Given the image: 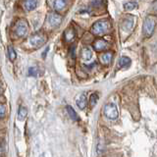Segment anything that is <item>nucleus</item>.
Segmentation results:
<instances>
[{
  "label": "nucleus",
  "mask_w": 157,
  "mask_h": 157,
  "mask_svg": "<svg viewBox=\"0 0 157 157\" xmlns=\"http://www.w3.org/2000/svg\"><path fill=\"white\" fill-rule=\"evenodd\" d=\"M155 26H156L155 19L153 17H151V16L146 17L145 20H144V26H142V33H144V36H150L154 32Z\"/></svg>",
  "instance_id": "f257e3e1"
},
{
  "label": "nucleus",
  "mask_w": 157,
  "mask_h": 157,
  "mask_svg": "<svg viewBox=\"0 0 157 157\" xmlns=\"http://www.w3.org/2000/svg\"><path fill=\"white\" fill-rule=\"evenodd\" d=\"M103 112H104V115L110 120H116L118 118V115H119L117 106L115 104H113V103H108V104H106L104 106Z\"/></svg>",
  "instance_id": "f03ea898"
},
{
  "label": "nucleus",
  "mask_w": 157,
  "mask_h": 157,
  "mask_svg": "<svg viewBox=\"0 0 157 157\" xmlns=\"http://www.w3.org/2000/svg\"><path fill=\"white\" fill-rule=\"evenodd\" d=\"M108 28H109V23L107 21H98L93 25L92 32L96 36H101L108 31Z\"/></svg>",
  "instance_id": "7ed1b4c3"
},
{
  "label": "nucleus",
  "mask_w": 157,
  "mask_h": 157,
  "mask_svg": "<svg viewBox=\"0 0 157 157\" xmlns=\"http://www.w3.org/2000/svg\"><path fill=\"white\" fill-rule=\"evenodd\" d=\"M15 31H16V33L18 34L19 36H26V33L28 32V24H27V22L25 21V20H21V21L17 24Z\"/></svg>",
  "instance_id": "20e7f679"
},
{
  "label": "nucleus",
  "mask_w": 157,
  "mask_h": 157,
  "mask_svg": "<svg viewBox=\"0 0 157 157\" xmlns=\"http://www.w3.org/2000/svg\"><path fill=\"white\" fill-rule=\"evenodd\" d=\"M44 40H45V36H44L43 34H40V33L33 34V36H32L31 38H29V42H31V44L33 46L41 45V44L44 42Z\"/></svg>",
  "instance_id": "39448f33"
},
{
  "label": "nucleus",
  "mask_w": 157,
  "mask_h": 157,
  "mask_svg": "<svg viewBox=\"0 0 157 157\" xmlns=\"http://www.w3.org/2000/svg\"><path fill=\"white\" fill-rule=\"evenodd\" d=\"M61 22H62V17L60 16V15L55 14V13H53V14H50V15H49L48 23L50 24L51 26H53V27H57V26H59V25L61 24Z\"/></svg>",
  "instance_id": "423d86ee"
},
{
  "label": "nucleus",
  "mask_w": 157,
  "mask_h": 157,
  "mask_svg": "<svg viewBox=\"0 0 157 157\" xmlns=\"http://www.w3.org/2000/svg\"><path fill=\"white\" fill-rule=\"evenodd\" d=\"M132 26H134V17L129 16L125 19L124 22H123L122 28L126 29V31H130V29L132 28Z\"/></svg>",
  "instance_id": "0eeeda50"
},
{
  "label": "nucleus",
  "mask_w": 157,
  "mask_h": 157,
  "mask_svg": "<svg viewBox=\"0 0 157 157\" xmlns=\"http://www.w3.org/2000/svg\"><path fill=\"white\" fill-rule=\"evenodd\" d=\"M93 48L97 51L104 50V49L107 48V42L105 40H102V39H98L93 43Z\"/></svg>",
  "instance_id": "6e6552de"
},
{
  "label": "nucleus",
  "mask_w": 157,
  "mask_h": 157,
  "mask_svg": "<svg viewBox=\"0 0 157 157\" xmlns=\"http://www.w3.org/2000/svg\"><path fill=\"white\" fill-rule=\"evenodd\" d=\"M86 104H87V100H86V94H81L80 96L78 97L77 99V105L78 107L80 108V109H85L86 107Z\"/></svg>",
  "instance_id": "1a4fd4ad"
},
{
  "label": "nucleus",
  "mask_w": 157,
  "mask_h": 157,
  "mask_svg": "<svg viewBox=\"0 0 157 157\" xmlns=\"http://www.w3.org/2000/svg\"><path fill=\"white\" fill-rule=\"evenodd\" d=\"M24 5H25V8L29 10V11H31V10L36 8V6L38 5V0H25Z\"/></svg>",
  "instance_id": "9d476101"
},
{
  "label": "nucleus",
  "mask_w": 157,
  "mask_h": 157,
  "mask_svg": "<svg viewBox=\"0 0 157 157\" xmlns=\"http://www.w3.org/2000/svg\"><path fill=\"white\" fill-rule=\"evenodd\" d=\"M82 60L86 62L90 61L92 58V51L88 47H85L82 51Z\"/></svg>",
  "instance_id": "9b49d317"
},
{
  "label": "nucleus",
  "mask_w": 157,
  "mask_h": 157,
  "mask_svg": "<svg viewBox=\"0 0 157 157\" xmlns=\"http://www.w3.org/2000/svg\"><path fill=\"white\" fill-rule=\"evenodd\" d=\"M111 60H112V53L110 52H105L100 56V61L104 65H108L111 62Z\"/></svg>",
  "instance_id": "f8f14e48"
},
{
  "label": "nucleus",
  "mask_w": 157,
  "mask_h": 157,
  "mask_svg": "<svg viewBox=\"0 0 157 157\" xmlns=\"http://www.w3.org/2000/svg\"><path fill=\"white\" fill-rule=\"evenodd\" d=\"M66 5H67L66 0H55L53 6H54V9H55L56 11H60V10H63L66 7Z\"/></svg>",
  "instance_id": "ddd939ff"
},
{
  "label": "nucleus",
  "mask_w": 157,
  "mask_h": 157,
  "mask_svg": "<svg viewBox=\"0 0 157 157\" xmlns=\"http://www.w3.org/2000/svg\"><path fill=\"white\" fill-rule=\"evenodd\" d=\"M66 110H67V112H68V115L70 116V118L72 120H74V121H78V114H77V112L74 110V108L72 107V106H70V105H68L67 107H66Z\"/></svg>",
  "instance_id": "4468645a"
},
{
  "label": "nucleus",
  "mask_w": 157,
  "mask_h": 157,
  "mask_svg": "<svg viewBox=\"0 0 157 157\" xmlns=\"http://www.w3.org/2000/svg\"><path fill=\"white\" fill-rule=\"evenodd\" d=\"M131 59L129 57H127V56H123L120 58V60H119V66L121 68H126V67H129L131 65Z\"/></svg>",
  "instance_id": "2eb2a0df"
},
{
  "label": "nucleus",
  "mask_w": 157,
  "mask_h": 157,
  "mask_svg": "<svg viewBox=\"0 0 157 157\" xmlns=\"http://www.w3.org/2000/svg\"><path fill=\"white\" fill-rule=\"evenodd\" d=\"M27 114H28V111L25 107H20L19 109V112H18V119L20 121H24L26 119L27 117Z\"/></svg>",
  "instance_id": "dca6fc26"
},
{
  "label": "nucleus",
  "mask_w": 157,
  "mask_h": 157,
  "mask_svg": "<svg viewBox=\"0 0 157 157\" xmlns=\"http://www.w3.org/2000/svg\"><path fill=\"white\" fill-rule=\"evenodd\" d=\"M137 7V4L136 2H132V1H129V2H126L124 4V8L125 10H128V11H131V10H134Z\"/></svg>",
  "instance_id": "f3484780"
},
{
  "label": "nucleus",
  "mask_w": 157,
  "mask_h": 157,
  "mask_svg": "<svg viewBox=\"0 0 157 157\" xmlns=\"http://www.w3.org/2000/svg\"><path fill=\"white\" fill-rule=\"evenodd\" d=\"M8 54H9V58L10 60H15L17 57V54H16V51H15V49L12 47V46H9L8 47Z\"/></svg>",
  "instance_id": "a211bd4d"
},
{
  "label": "nucleus",
  "mask_w": 157,
  "mask_h": 157,
  "mask_svg": "<svg viewBox=\"0 0 157 157\" xmlns=\"http://www.w3.org/2000/svg\"><path fill=\"white\" fill-rule=\"evenodd\" d=\"M97 100H98V94L97 93H92V94L90 95V105H91V107H93L96 104Z\"/></svg>",
  "instance_id": "6ab92c4d"
},
{
  "label": "nucleus",
  "mask_w": 157,
  "mask_h": 157,
  "mask_svg": "<svg viewBox=\"0 0 157 157\" xmlns=\"http://www.w3.org/2000/svg\"><path fill=\"white\" fill-rule=\"evenodd\" d=\"M74 36H75V34H74V31L72 29H69L68 31L66 32V39L69 41V40H71V39H73Z\"/></svg>",
  "instance_id": "aec40b11"
},
{
  "label": "nucleus",
  "mask_w": 157,
  "mask_h": 157,
  "mask_svg": "<svg viewBox=\"0 0 157 157\" xmlns=\"http://www.w3.org/2000/svg\"><path fill=\"white\" fill-rule=\"evenodd\" d=\"M29 76H32V77H36L37 75V69L36 67H31L29 69L28 71Z\"/></svg>",
  "instance_id": "412c9836"
},
{
  "label": "nucleus",
  "mask_w": 157,
  "mask_h": 157,
  "mask_svg": "<svg viewBox=\"0 0 157 157\" xmlns=\"http://www.w3.org/2000/svg\"><path fill=\"white\" fill-rule=\"evenodd\" d=\"M5 114H6V107L4 105H0V119L4 118Z\"/></svg>",
  "instance_id": "4be33fe9"
},
{
  "label": "nucleus",
  "mask_w": 157,
  "mask_h": 157,
  "mask_svg": "<svg viewBox=\"0 0 157 157\" xmlns=\"http://www.w3.org/2000/svg\"><path fill=\"white\" fill-rule=\"evenodd\" d=\"M49 51V47H47L46 48V50H45V52H43L42 53V56H43V58H45V56H46V54H47V52Z\"/></svg>",
  "instance_id": "5701e85b"
},
{
  "label": "nucleus",
  "mask_w": 157,
  "mask_h": 157,
  "mask_svg": "<svg viewBox=\"0 0 157 157\" xmlns=\"http://www.w3.org/2000/svg\"><path fill=\"white\" fill-rule=\"evenodd\" d=\"M153 7H154V10H155V11L157 12V1L154 3V6H153Z\"/></svg>",
  "instance_id": "b1692460"
},
{
  "label": "nucleus",
  "mask_w": 157,
  "mask_h": 157,
  "mask_svg": "<svg viewBox=\"0 0 157 157\" xmlns=\"http://www.w3.org/2000/svg\"><path fill=\"white\" fill-rule=\"evenodd\" d=\"M1 90H2V87H1V86H0V92H1Z\"/></svg>",
  "instance_id": "393cba45"
}]
</instances>
